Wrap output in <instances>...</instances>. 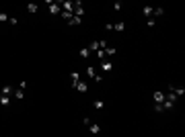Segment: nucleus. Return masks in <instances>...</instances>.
Instances as JSON below:
<instances>
[{"instance_id": "14", "label": "nucleus", "mask_w": 185, "mask_h": 137, "mask_svg": "<svg viewBox=\"0 0 185 137\" xmlns=\"http://www.w3.org/2000/svg\"><path fill=\"white\" fill-rule=\"evenodd\" d=\"M89 131H91V133H95V135H97V133H101V127H99L97 123H91V125H89Z\"/></svg>"}, {"instance_id": "26", "label": "nucleus", "mask_w": 185, "mask_h": 137, "mask_svg": "<svg viewBox=\"0 0 185 137\" xmlns=\"http://www.w3.org/2000/svg\"><path fill=\"white\" fill-rule=\"evenodd\" d=\"M146 21H148V27H154V25H156V18H152V17L146 18Z\"/></svg>"}, {"instance_id": "27", "label": "nucleus", "mask_w": 185, "mask_h": 137, "mask_svg": "<svg viewBox=\"0 0 185 137\" xmlns=\"http://www.w3.org/2000/svg\"><path fill=\"white\" fill-rule=\"evenodd\" d=\"M121 6H124V4H121V2H119V0H117V2H115V4H113V8H115V10H121Z\"/></svg>"}, {"instance_id": "1", "label": "nucleus", "mask_w": 185, "mask_h": 137, "mask_svg": "<svg viewBox=\"0 0 185 137\" xmlns=\"http://www.w3.org/2000/svg\"><path fill=\"white\" fill-rule=\"evenodd\" d=\"M47 6H50V12L52 15H60L62 12V2L60 0H47Z\"/></svg>"}, {"instance_id": "16", "label": "nucleus", "mask_w": 185, "mask_h": 137, "mask_svg": "<svg viewBox=\"0 0 185 137\" xmlns=\"http://www.w3.org/2000/svg\"><path fill=\"white\" fill-rule=\"evenodd\" d=\"M84 74H87V76H89V78H95V76H97V70L92 68V66H89V68L84 70Z\"/></svg>"}, {"instance_id": "10", "label": "nucleus", "mask_w": 185, "mask_h": 137, "mask_svg": "<svg viewBox=\"0 0 185 137\" xmlns=\"http://www.w3.org/2000/svg\"><path fill=\"white\" fill-rule=\"evenodd\" d=\"M165 100H166V103H171V104H177V100H179V98H177L173 92H166V94H165Z\"/></svg>"}, {"instance_id": "7", "label": "nucleus", "mask_w": 185, "mask_h": 137, "mask_svg": "<svg viewBox=\"0 0 185 137\" xmlns=\"http://www.w3.org/2000/svg\"><path fill=\"white\" fill-rule=\"evenodd\" d=\"M62 10L72 12V10H74V2H72V0H64V2H62Z\"/></svg>"}, {"instance_id": "3", "label": "nucleus", "mask_w": 185, "mask_h": 137, "mask_svg": "<svg viewBox=\"0 0 185 137\" xmlns=\"http://www.w3.org/2000/svg\"><path fill=\"white\" fill-rule=\"evenodd\" d=\"M99 66H101L103 72H109V70H113V62H111L109 57H105V59H101V64H99Z\"/></svg>"}, {"instance_id": "20", "label": "nucleus", "mask_w": 185, "mask_h": 137, "mask_svg": "<svg viewBox=\"0 0 185 137\" xmlns=\"http://www.w3.org/2000/svg\"><path fill=\"white\" fill-rule=\"evenodd\" d=\"M103 106H105V103H103V100H95V103H92V108H95V111H101Z\"/></svg>"}, {"instance_id": "8", "label": "nucleus", "mask_w": 185, "mask_h": 137, "mask_svg": "<svg viewBox=\"0 0 185 137\" xmlns=\"http://www.w3.org/2000/svg\"><path fill=\"white\" fill-rule=\"evenodd\" d=\"M74 88H76V90H78V92H82V94H84V92H87V90H89V86H87V82H84V80H80V82H78V84L74 86Z\"/></svg>"}, {"instance_id": "4", "label": "nucleus", "mask_w": 185, "mask_h": 137, "mask_svg": "<svg viewBox=\"0 0 185 137\" xmlns=\"http://www.w3.org/2000/svg\"><path fill=\"white\" fill-rule=\"evenodd\" d=\"M68 80H70V86H76L78 84V82H80V80H82V78H80V74H78V72H70V76H68Z\"/></svg>"}, {"instance_id": "18", "label": "nucleus", "mask_w": 185, "mask_h": 137, "mask_svg": "<svg viewBox=\"0 0 185 137\" xmlns=\"http://www.w3.org/2000/svg\"><path fill=\"white\" fill-rule=\"evenodd\" d=\"M37 8H39V6H37L35 2H31V4H27V12H31V15H33V12H37Z\"/></svg>"}, {"instance_id": "15", "label": "nucleus", "mask_w": 185, "mask_h": 137, "mask_svg": "<svg viewBox=\"0 0 185 137\" xmlns=\"http://www.w3.org/2000/svg\"><path fill=\"white\" fill-rule=\"evenodd\" d=\"M89 51H91V53H97V51H99V41H91V45H89Z\"/></svg>"}, {"instance_id": "25", "label": "nucleus", "mask_w": 185, "mask_h": 137, "mask_svg": "<svg viewBox=\"0 0 185 137\" xmlns=\"http://www.w3.org/2000/svg\"><path fill=\"white\" fill-rule=\"evenodd\" d=\"M91 123H92V119H89V117H84V119H82V125H84V127H89Z\"/></svg>"}, {"instance_id": "23", "label": "nucleus", "mask_w": 185, "mask_h": 137, "mask_svg": "<svg viewBox=\"0 0 185 137\" xmlns=\"http://www.w3.org/2000/svg\"><path fill=\"white\" fill-rule=\"evenodd\" d=\"M80 55H82V57H89V55H91L89 47H82V49H80Z\"/></svg>"}, {"instance_id": "24", "label": "nucleus", "mask_w": 185, "mask_h": 137, "mask_svg": "<svg viewBox=\"0 0 185 137\" xmlns=\"http://www.w3.org/2000/svg\"><path fill=\"white\" fill-rule=\"evenodd\" d=\"M8 15H6V12H0V21H2V23H8Z\"/></svg>"}, {"instance_id": "19", "label": "nucleus", "mask_w": 185, "mask_h": 137, "mask_svg": "<svg viewBox=\"0 0 185 137\" xmlns=\"http://www.w3.org/2000/svg\"><path fill=\"white\" fill-rule=\"evenodd\" d=\"M60 17H62L64 21H66V23H68V21L72 18V12H68V10H62V12H60Z\"/></svg>"}, {"instance_id": "6", "label": "nucleus", "mask_w": 185, "mask_h": 137, "mask_svg": "<svg viewBox=\"0 0 185 137\" xmlns=\"http://www.w3.org/2000/svg\"><path fill=\"white\" fill-rule=\"evenodd\" d=\"M152 98H154V103H156V104H163V100H165V92L156 90V92L152 94Z\"/></svg>"}, {"instance_id": "21", "label": "nucleus", "mask_w": 185, "mask_h": 137, "mask_svg": "<svg viewBox=\"0 0 185 137\" xmlns=\"http://www.w3.org/2000/svg\"><path fill=\"white\" fill-rule=\"evenodd\" d=\"M165 15V10L163 8H154V12H152V18H158V17H163Z\"/></svg>"}, {"instance_id": "13", "label": "nucleus", "mask_w": 185, "mask_h": 137, "mask_svg": "<svg viewBox=\"0 0 185 137\" xmlns=\"http://www.w3.org/2000/svg\"><path fill=\"white\" fill-rule=\"evenodd\" d=\"M23 96H25V90H21V88H15V94H13V98H15V100H21Z\"/></svg>"}, {"instance_id": "29", "label": "nucleus", "mask_w": 185, "mask_h": 137, "mask_svg": "<svg viewBox=\"0 0 185 137\" xmlns=\"http://www.w3.org/2000/svg\"><path fill=\"white\" fill-rule=\"evenodd\" d=\"M154 111H156V113H163L165 108H163V104H154Z\"/></svg>"}, {"instance_id": "22", "label": "nucleus", "mask_w": 185, "mask_h": 137, "mask_svg": "<svg viewBox=\"0 0 185 137\" xmlns=\"http://www.w3.org/2000/svg\"><path fill=\"white\" fill-rule=\"evenodd\" d=\"M95 55H97V57H99V62H101V59H105V57H107V55H105V51H103V49H99V51L95 53Z\"/></svg>"}, {"instance_id": "11", "label": "nucleus", "mask_w": 185, "mask_h": 137, "mask_svg": "<svg viewBox=\"0 0 185 137\" xmlns=\"http://www.w3.org/2000/svg\"><path fill=\"white\" fill-rule=\"evenodd\" d=\"M152 12H154V6H144V8H142V15H144L146 18L152 17Z\"/></svg>"}, {"instance_id": "5", "label": "nucleus", "mask_w": 185, "mask_h": 137, "mask_svg": "<svg viewBox=\"0 0 185 137\" xmlns=\"http://www.w3.org/2000/svg\"><path fill=\"white\" fill-rule=\"evenodd\" d=\"M0 94H4V96H13V94H15V86H10V84L2 86V90H0Z\"/></svg>"}, {"instance_id": "17", "label": "nucleus", "mask_w": 185, "mask_h": 137, "mask_svg": "<svg viewBox=\"0 0 185 137\" xmlns=\"http://www.w3.org/2000/svg\"><path fill=\"white\" fill-rule=\"evenodd\" d=\"M113 29H115L117 33H124V31H126V25H124V23H115V25H113Z\"/></svg>"}, {"instance_id": "2", "label": "nucleus", "mask_w": 185, "mask_h": 137, "mask_svg": "<svg viewBox=\"0 0 185 137\" xmlns=\"http://www.w3.org/2000/svg\"><path fill=\"white\" fill-rule=\"evenodd\" d=\"M166 92H173V94H175L177 98H181V96L185 94V88H183V86H175V84H169V90H166Z\"/></svg>"}, {"instance_id": "12", "label": "nucleus", "mask_w": 185, "mask_h": 137, "mask_svg": "<svg viewBox=\"0 0 185 137\" xmlns=\"http://www.w3.org/2000/svg\"><path fill=\"white\" fill-rule=\"evenodd\" d=\"M80 23H82V18H80V17H74V15H72V18L68 21V25H70V27H78Z\"/></svg>"}, {"instance_id": "9", "label": "nucleus", "mask_w": 185, "mask_h": 137, "mask_svg": "<svg viewBox=\"0 0 185 137\" xmlns=\"http://www.w3.org/2000/svg\"><path fill=\"white\" fill-rule=\"evenodd\" d=\"M13 100H15L13 96H4V94H0V104H2V106H8Z\"/></svg>"}, {"instance_id": "28", "label": "nucleus", "mask_w": 185, "mask_h": 137, "mask_svg": "<svg viewBox=\"0 0 185 137\" xmlns=\"http://www.w3.org/2000/svg\"><path fill=\"white\" fill-rule=\"evenodd\" d=\"M92 80H95V82H97V84H101V82H103V76H99V74H97V76H95V78H92Z\"/></svg>"}]
</instances>
